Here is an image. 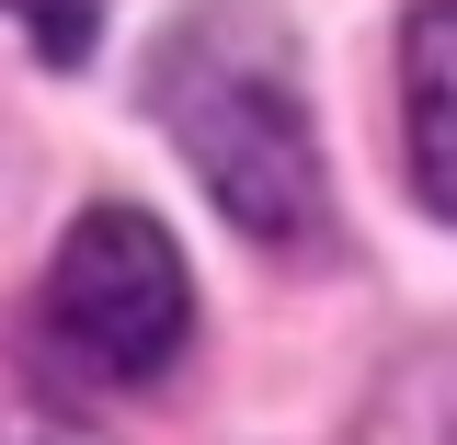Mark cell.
<instances>
[{
	"label": "cell",
	"mask_w": 457,
	"mask_h": 445,
	"mask_svg": "<svg viewBox=\"0 0 457 445\" xmlns=\"http://www.w3.org/2000/svg\"><path fill=\"white\" fill-rule=\"evenodd\" d=\"M0 12H12V23H23L57 69H80V57H92V35H104V0H0Z\"/></svg>",
	"instance_id": "4"
},
{
	"label": "cell",
	"mask_w": 457,
	"mask_h": 445,
	"mask_svg": "<svg viewBox=\"0 0 457 445\" xmlns=\"http://www.w3.org/2000/svg\"><path fill=\"white\" fill-rule=\"evenodd\" d=\"M149 114L195 161L228 228H252L275 251L320 228V137H309L297 46L263 0H195L149 46Z\"/></svg>",
	"instance_id": "1"
},
{
	"label": "cell",
	"mask_w": 457,
	"mask_h": 445,
	"mask_svg": "<svg viewBox=\"0 0 457 445\" xmlns=\"http://www.w3.org/2000/svg\"><path fill=\"white\" fill-rule=\"evenodd\" d=\"M46 320L80 366L104 377H161L183 332H195V285H183V251L149 206H92V218L57 240V275H46Z\"/></svg>",
	"instance_id": "2"
},
{
	"label": "cell",
	"mask_w": 457,
	"mask_h": 445,
	"mask_svg": "<svg viewBox=\"0 0 457 445\" xmlns=\"http://www.w3.org/2000/svg\"><path fill=\"white\" fill-rule=\"evenodd\" d=\"M400 137H411V194L457 218V0H423L400 23Z\"/></svg>",
	"instance_id": "3"
}]
</instances>
